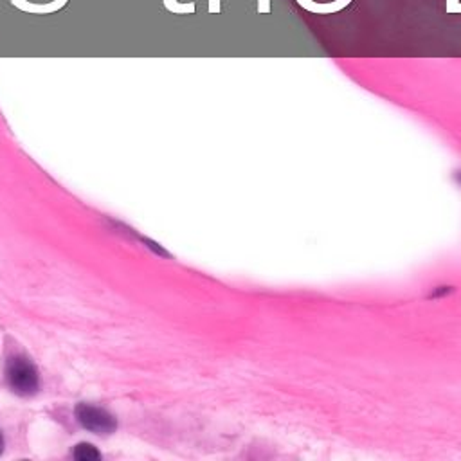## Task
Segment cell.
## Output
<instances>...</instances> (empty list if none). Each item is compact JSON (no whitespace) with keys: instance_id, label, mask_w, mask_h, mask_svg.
I'll list each match as a JSON object with an SVG mask.
<instances>
[{"instance_id":"obj_9","label":"cell","mask_w":461,"mask_h":461,"mask_svg":"<svg viewBox=\"0 0 461 461\" xmlns=\"http://www.w3.org/2000/svg\"><path fill=\"white\" fill-rule=\"evenodd\" d=\"M457 4H459V0H447V13H452Z\"/></svg>"},{"instance_id":"obj_3","label":"cell","mask_w":461,"mask_h":461,"mask_svg":"<svg viewBox=\"0 0 461 461\" xmlns=\"http://www.w3.org/2000/svg\"><path fill=\"white\" fill-rule=\"evenodd\" d=\"M67 3L69 0H53L49 4H33V3H28V0H12V6L30 15H51L66 8Z\"/></svg>"},{"instance_id":"obj_11","label":"cell","mask_w":461,"mask_h":461,"mask_svg":"<svg viewBox=\"0 0 461 461\" xmlns=\"http://www.w3.org/2000/svg\"><path fill=\"white\" fill-rule=\"evenodd\" d=\"M452 13H454V15H461V3L454 8V12H452Z\"/></svg>"},{"instance_id":"obj_1","label":"cell","mask_w":461,"mask_h":461,"mask_svg":"<svg viewBox=\"0 0 461 461\" xmlns=\"http://www.w3.org/2000/svg\"><path fill=\"white\" fill-rule=\"evenodd\" d=\"M8 380L15 393L28 396L39 389V371L30 359L15 357L8 366Z\"/></svg>"},{"instance_id":"obj_10","label":"cell","mask_w":461,"mask_h":461,"mask_svg":"<svg viewBox=\"0 0 461 461\" xmlns=\"http://www.w3.org/2000/svg\"><path fill=\"white\" fill-rule=\"evenodd\" d=\"M4 450V438H3V432H0V454H3Z\"/></svg>"},{"instance_id":"obj_8","label":"cell","mask_w":461,"mask_h":461,"mask_svg":"<svg viewBox=\"0 0 461 461\" xmlns=\"http://www.w3.org/2000/svg\"><path fill=\"white\" fill-rule=\"evenodd\" d=\"M209 13L215 15V13H220V0H209Z\"/></svg>"},{"instance_id":"obj_2","label":"cell","mask_w":461,"mask_h":461,"mask_svg":"<svg viewBox=\"0 0 461 461\" xmlns=\"http://www.w3.org/2000/svg\"><path fill=\"white\" fill-rule=\"evenodd\" d=\"M75 412H76L78 421L87 430H91L94 434H112L118 429L116 418L102 407H94V405H89V403H80Z\"/></svg>"},{"instance_id":"obj_6","label":"cell","mask_w":461,"mask_h":461,"mask_svg":"<svg viewBox=\"0 0 461 461\" xmlns=\"http://www.w3.org/2000/svg\"><path fill=\"white\" fill-rule=\"evenodd\" d=\"M73 456H75L76 459H80V461H91V459H100V457H102V454H100V452L96 450V447H93L91 443H80V445L75 448Z\"/></svg>"},{"instance_id":"obj_4","label":"cell","mask_w":461,"mask_h":461,"mask_svg":"<svg viewBox=\"0 0 461 461\" xmlns=\"http://www.w3.org/2000/svg\"><path fill=\"white\" fill-rule=\"evenodd\" d=\"M296 3L314 15H333L351 4V0H333V3H314V0H296Z\"/></svg>"},{"instance_id":"obj_7","label":"cell","mask_w":461,"mask_h":461,"mask_svg":"<svg viewBox=\"0 0 461 461\" xmlns=\"http://www.w3.org/2000/svg\"><path fill=\"white\" fill-rule=\"evenodd\" d=\"M258 13L262 15L270 13V0H258Z\"/></svg>"},{"instance_id":"obj_5","label":"cell","mask_w":461,"mask_h":461,"mask_svg":"<svg viewBox=\"0 0 461 461\" xmlns=\"http://www.w3.org/2000/svg\"><path fill=\"white\" fill-rule=\"evenodd\" d=\"M164 8L173 15H193L195 13V3H179V0H163Z\"/></svg>"}]
</instances>
